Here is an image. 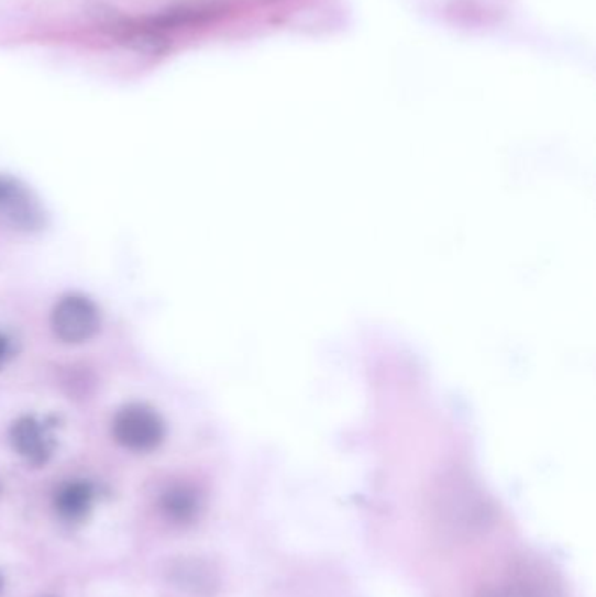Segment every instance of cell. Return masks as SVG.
<instances>
[{
	"label": "cell",
	"instance_id": "1",
	"mask_svg": "<svg viewBox=\"0 0 596 597\" xmlns=\"http://www.w3.org/2000/svg\"><path fill=\"white\" fill-rule=\"evenodd\" d=\"M435 530L453 543L468 542L494 524V512L479 493H448L434 504Z\"/></svg>",
	"mask_w": 596,
	"mask_h": 597
},
{
	"label": "cell",
	"instance_id": "2",
	"mask_svg": "<svg viewBox=\"0 0 596 597\" xmlns=\"http://www.w3.org/2000/svg\"><path fill=\"white\" fill-rule=\"evenodd\" d=\"M115 441L135 453H150L162 444L165 428L158 414L145 406H129L115 414Z\"/></svg>",
	"mask_w": 596,
	"mask_h": 597
},
{
	"label": "cell",
	"instance_id": "3",
	"mask_svg": "<svg viewBox=\"0 0 596 597\" xmlns=\"http://www.w3.org/2000/svg\"><path fill=\"white\" fill-rule=\"evenodd\" d=\"M52 323L55 334L65 343H85L99 331V310L86 297L68 296L56 305Z\"/></svg>",
	"mask_w": 596,
	"mask_h": 597
},
{
	"label": "cell",
	"instance_id": "4",
	"mask_svg": "<svg viewBox=\"0 0 596 597\" xmlns=\"http://www.w3.org/2000/svg\"><path fill=\"white\" fill-rule=\"evenodd\" d=\"M0 215L16 228L34 229L41 225L37 203L23 187L8 178H0Z\"/></svg>",
	"mask_w": 596,
	"mask_h": 597
},
{
	"label": "cell",
	"instance_id": "5",
	"mask_svg": "<svg viewBox=\"0 0 596 597\" xmlns=\"http://www.w3.org/2000/svg\"><path fill=\"white\" fill-rule=\"evenodd\" d=\"M476 597H554L550 582L537 572H509L503 581L483 587Z\"/></svg>",
	"mask_w": 596,
	"mask_h": 597
},
{
	"label": "cell",
	"instance_id": "6",
	"mask_svg": "<svg viewBox=\"0 0 596 597\" xmlns=\"http://www.w3.org/2000/svg\"><path fill=\"white\" fill-rule=\"evenodd\" d=\"M172 584L195 596H212L218 589V573L201 560H179L168 570Z\"/></svg>",
	"mask_w": 596,
	"mask_h": 597
},
{
	"label": "cell",
	"instance_id": "7",
	"mask_svg": "<svg viewBox=\"0 0 596 597\" xmlns=\"http://www.w3.org/2000/svg\"><path fill=\"white\" fill-rule=\"evenodd\" d=\"M11 436H13L14 450L22 454L26 462L32 463V465H44L49 454H52L46 433L31 418H23V420L14 423L13 435Z\"/></svg>",
	"mask_w": 596,
	"mask_h": 597
},
{
	"label": "cell",
	"instance_id": "8",
	"mask_svg": "<svg viewBox=\"0 0 596 597\" xmlns=\"http://www.w3.org/2000/svg\"><path fill=\"white\" fill-rule=\"evenodd\" d=\"M159 509L163 516L174 524H189L198 516L200 501H198L197 493L191 491L189 487L177 486L163 495Z\"/></svg>",
	"mask_w": 596,
	"mask_h": 597
},
{
	"label": "cell",
	"instance_id": "9",
	"mask_svg": "<svg viewBox=\"0 0 596 597\" xmlns=\"http://www.w3.org/2000/svg\"><path fill=\"white\" fill-rule=\"evenodd\" d=\"M91 487L85 483H73L62 487L56 495V510L67 521H79L86 513L90 512Z\"/></svg>",
	"mask_w": 596,
	"mask_h": 597
},
{
	"label": "cell",
	"instance_id": "10",
	"mask_svg": "<svg viewBox=\"0 0 596 597\" xmlns=\"http://www.w3.org/2000/svg\"><path fill=\"white\" fill-rule=\"evenodd\" d=\"M5 356H8V341L0 335V367L4 365Z\"/></svg>",
	"mask_w": 596,
	"mask_h": 597
},
{
	"label": "cell",
	"instance_id": "11",
	"mask_svg": "<svg viewBox=\"0 0 596 597\" xmlns=\"http://www.w3.org/2000/svg\"><path fill=\"white\" fill-rule=\"evenodd\" d=\"M0 589H2V578H0Z\"/></svg>",
	"mask_w": 596,
	"mask_h": 597
}]
</instances>
